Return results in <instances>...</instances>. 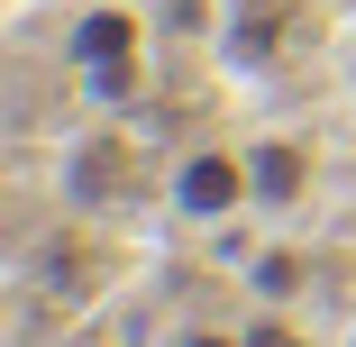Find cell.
Listing matches in <instances>:
<instances>
[{
    "mask_svg": "<svg viewBox=\"0 0 356 347\" xmlns=\"http://www.w3.org/2000/svg\"><path fill=\"white\" fill-rule=\"evenodd\" d=\"M64 55H74L83 101H101V110H119V101L147 92V19H137L128 0H92V10H74Z\"/></svg>",
    "mask_w": 356,
    "mask_h": 347,
    "instance_id": "obj_1",
    "label": "cell"
},
{
    "mask_svg": "<svg viewBox=\"0 0 356 347\" xmlns=\"http://www.w3.org/2000/svg\"><path fill=\"white\" fill-rule=\"evenodd\" d=\"M165 211L183 229H229L256 211V174H247V147H220V137H201V147L174 156L165 174Z\"/></svg>",
    "mask_w": 356,
    "mask_h": 347,
    "instance_id": "obj_2",
    "label": "cell"
},
{
    "mask_svg": "<svg viewBox=\"0 0 356 347\" xmlns=\"http://www.w3.org/2000/svg\"><path fill=\"white\" fill-rule=\"evenodd\" d=\"M247 174H256V211L265 220H293L311 201V183H320V156H311V137H256Z\"/></svg>",
    "mask_w": 356,
    "mask_h": 347,
    "instance_id": "obj_3",
    "label": "cell"
},
{
    "mask_svg": "<svg viewBox=\"0 0 356 347\" xmlns=\"http://www.w3.org/2000/svg\"><path fill=\"white\" fill-rule=\"evenodd\" d=\"M238 329H247V347H311V329H302L293 302H265V311H247Z\"/></svg>",
    "mask_w": 356,
    "mask_h": 347,
    "instance_id": "obj_4",
    "label": "cell"
},
{
    "mask_svg": "<svg viewBox=\"0 0 356 347\" xmlns=\"http://www.w3.org/2000/svg\"><path fill=\"white\" fill-rule=\"evenodd\" d=\"M274 28H283V0H256V10L229 28V46H238L247 64H265V55H274Z\"/></svg>",
    "mask_w": 356,
    "mask_h": 347,
    "instance_id": "obj_5",
    "label": "cell"
},
{
    "mask_svg": "<svg viewBox=\"0 0 356 347\" xmlns=\"http://www.w3.org/2000/svg\"><path fill=\"white\" fill-rule=\"evenodd\" d=\"M302 284H311L302 256H256V293H265V302H302Z\"/></svg>",
    "mask_w": 356,
    "mask_h": 347,
    "instance_id": "obj_6",
    "label": "cell"
},
{
    "mask_svg": "<svg viewBox=\"0 0 356 347\" xmlns=\"http://www.w3.org/2000/svg\"><path fill=\"white\" fill-rule=\"evenodd\" d=\"M165 347H247V329H238V320H183Z\"/></svg>",
    "mask_w": 356,
    "mask_h": 347,
    "instance_id": "obj_7",
    "label": "cell"
}]
</instances>
